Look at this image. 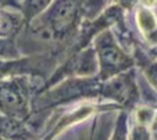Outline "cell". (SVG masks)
<instances>
[{"label":"cell","mask_w":157,"mask_h":140,"mask_svg":"<svg viewBox=\"0 0 157 140\" xmlns=\"http://www.w3.org/2000/svg\"><path fill=\"white\" fill-rule=\"evenodd\" d=\"M155 1H156V0H142V2H144L145 5H147V6H152V5L155 4Z\"/></svg>","instance_id":"6da1fadb"}]
</instances>
